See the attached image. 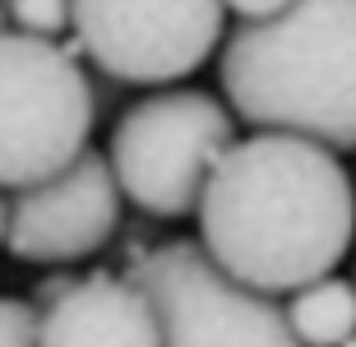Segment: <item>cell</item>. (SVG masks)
Here are the masks:
<instances>
[{
	"label": "cell",
	"mask_w": 356,
	"mask_h": 347,
	"mask_svg": "<svg viewBox=\"0 0 356 347\" xmlns=\"http://www.w3.org/2000/svg\"><path fill=\"white\" fill-rule=\"evenodd\" d=\"M195 218L199 245L227 278L291 296L352 255L356 186L333 148L254 130L213 167Z\"/></svg>",
	"instance_id": "cell-1"
},
{
	"label": "cell",
	"mask_w": 356,
	"mask_h": 347,
	"mask_svg": "<svg viewBox=\"0 0 356 347\" xmlns=\"http://www.w3.org/2000/svg\"><path fill=\"white\" fill-rule=\"evenodd\" d=\"M218 83L254 130L356 153V0H291L277 19L236 24Z\"/></svg>",
	"instance_id": "cell-2"
},
{
	"label": "cell",
	"mask_w": 356,
	"mask_h": 347,
	"mask_svg": "<svg viewBox=\"0 0 356 347\" xmlns=\"http://www.w3.org/2000/svg\"><path fill=\"white\" fill-rule=\"evenodd\" d=\"M236 144V116L204 88H162L120 111L106 162L120 195L148 218L199 213L204 186Z\"/></svg>",
	"instance_id": "cell-3"
},
{
	"label": "cell",
	"mask_w": 356,
	"mask_h": 347,
	"mask_svg": "<svg viewBox=\"0 0 356 347\" xmlns=\"http://www.w3.org/2000/svg\"><path fill=\"white\" fill-rule=\"evenodd\" d=\"M97 125L92 93L74 51L47 38H0V190H33L88 153Z\"/></svg>",
	"instance_id": "cell-4"
},
{
	"label": "cell",
	"mask_w": 356,
	"mask_h": 347,
	"mask_svg": "<svg viewBox=\"0 0 356 347\" xmlns=\"http://www.w3.org/2000/svg\"><path fill=\"white\" fill-rule=\"evenodd\" d=\"M125 278L158 306L162 347H301L277 296L227 278L190 236L139 250Z\"/></svg>",
	"instance_id": "cell-5"
},
{
	"label": "cell",
	"mask_w": 356,
	"mask_h": 347,
	"mask_svg": "<svg viewBox=\"0 0 356 347\" xmlns=\"http://www.w3.org/2000/svg\"><path fill=\"white\" fill-rule=\"evenodd\" d=\"M222 0H74V42L106 79L162 88L222 42Z\"/></svg>",
	"instance_id": "cell-6"
},
{
	"label": "cell",
	"mask_w": 356,
	"mask_h": 347,
	"mask_svg": "<svg viewBox=\"0 0 356 347\" xmlns=\"http://www.w3.org/2000/svg\"><path fill=\"white\" fill-rule=\"evenodd\" d=\"M120 186L106 153L88 148L79 162H70L60 176L33 190H19L10 200L5 223V250L19 264L65 268L97 255L120 227Z\"/></svg>",
	"instance_id": "cell-7"
},
{
	"label": "cell",
	"mask_w": 356,
	"mask_h": 347,
	"mask_svg": "<svg viewBox=\"0 0 356 347\" xmlns=\"http://www.w3.org/2000/svg\"><path fill=\"white\" fill-rule=\"evenodd\" d=\"M38 347H162V320L130 278L88 273L42 310Z\"/></svg>",
	"instance_id": "cell-8"
},
{
	"label": "cell",
	"mask_w": 356,
	"mask_h": 347,
	"mask_svg": "<svg viewBox=\"0 0 356 347\" xmlns=\"http://www.w3.org/2000/svg\"><path fill=\"white\" fill-rule=\"evenodd\" d=\"M287 324L301 347H347L356 343V282L319 278L287 301Z\"/></svg>",
	"instance_id": "cell-9"
},
{
	"label": "cell",
	"mask_w": 356,
	"mask_h": 347,
	"mask_svg": "<svg viewBox=\"0 0 356 347\" xmlns=\"http://www.w3.org/2000/svg\"><path fill=\"white\" fill-rule=\"evenodd\" d=\"M14 33L24 38H47L60 42L65 33H74V0H5Z\"/></svg>",
	"instance_id": "cell-10"
},
{
	"label": "cell",
	"mask_w": 356,
	"mask_h": 347,
	"mask_svg": "<svg viewBox=\"0 0 356 347\" xmlns=\"http://www.w3.org/2000/svg\"><path fill=\"white\" fill-rule=\"evenodd\" d=\"M38 306L19 296H0V347H38Z\"/></svg>",
	"instance_id": "cell-11"
},
{
	"label": "cell",
	"mask_w": 356,
	"mask_h": 347,
	"mask_svg": "<svg viewBox=\"0 0 356 347\" xmlns=\"http://www.w3.org/2000/svg\"><path fill=\"white\" fill-rule=\"evenodd\" d=\"M222 5L241 24H264V19H277V14L291 10V0H222Z\"/></svg>",
	"instance_id": "cell-12"
},
{
	"label": "cell",
	"mask_w": 356,
	"mask_h": 347,
	"mask_svg": "<svg viewBox=\"0 0 356 347\" xmlns=\"http://www.w3.org/2000/svg\"><path fill=\"white\" fill-rule=\"evenodd\" d=\"M74 282H79V278H70V273H51V278H42L38 287H33V296H28V301H33V306H38V315H42V310H51L56 301L74 287Z\"/></svg>",
	"instance_id": "cell-13"
},
{
	"label": "cell",
	"mask_w": 356,
	"mask_h": 347,
	"mask_svg": "<svg viewBox=\"0 0 356 347\" xmlns=\"http://www.w3.org/2000/svg\"><path fill=\"white\" fill-rule=\"evenodd\" d=\"M5 223H10V204H5V195H0V245H5Z\"/></svg>",
	"instance_id": "cell-14"
},
{
	"label": "cell",
	"mask_w": 356,
	"mask_h": 347,
	"mask_svg": "<svg viewBox=\"0 0 356 347\" xmlns=\"http://www.w3.org/2000/svg\"><path fill=\"white\" fill-rule=\"evenodd\" d=\"M5 33H14V28H10V10H5V0H0V38H5Z\"/></svg>",
	"instance_id": "cell-15"
}]
</instances>
